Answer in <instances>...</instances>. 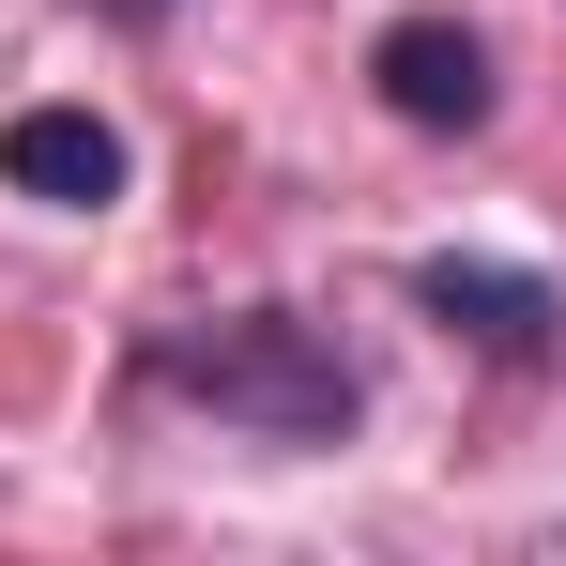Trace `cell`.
I'll return each instance as SVG.
<instances>
[{
    "label": "cell",
    "mask_w": 566,
    "mask_h": 566,
    "mask_svg": "<svg viewBox=\"0 0 566 566\" xmlns=\"http://www.w3.org/2000/svg\"><path fill=\"white\" fill-rule=\"evenodd\" d=\"M368 77H382V107H398L413 138H474V123H490V46H474L460 15H398L368 46Z\"/></svg>",
    "instance_id": "obj_3"
},
{
    "label": "cell",
    "mask_w": 566,
    "mask_h": 566,
    "mask_svg": "<svg viewBox=\"0 0 566 566\" xmlns=\"http://www.w3.org/2000/svg\"><path fill=\"white\" fill-rule=\"evenodd\" d=\"M154 382L199 398V413H230V429H261V444H337L368 413V382L337 368V337L291 322V306H230V322L154 337Z\"/></svg>",
    "instance_id": "obj_1"
},
{
    "label": "cell",
    "mask_w": 566,
    "mask_h": 566,
    "mask_svg": "<svg viewBox=\"0 0 566 566\" xmlns=\"http://www.w3.org/2000/svg\"><path fill=\"white\" fill-rule=\"evenodd\" d=\"M107 15H169V0H107Z\"/></svg>",
    "instance_id": "obj_5"
},
{
    "label": "cell",
    "mask_w": 566,
    "mask_h": 566,
    "mask_svg": "<svg viewBox=\"0 0 566 566\" xmlns=\"http://www.w3.org/2000/svg\"><path fill=\"white\" fill-rule=\"evenodd\" d=\"M0 185L46 199V214H107L123 199V123L107 107H15L0 123Z\"/></svg>",
    "instance_id": "obj_4"
},
{
    "label": "cell",
    "mask_w": 566,
    "mask_h": 566,
    "mask_svg": "<svg viewBox=\"0 0 566 566\" xmlns=\"http://www.w3.org/2000/svg\"><path fill=\"white\" fill-rule=\"evenodd\" d=\"M413 306L444 322V337H474V353H505V368H552L566 353V291L552 276H521V261H413Z\"/></svg>",
    "instance_id": "obj_2"
}]
</instances>
